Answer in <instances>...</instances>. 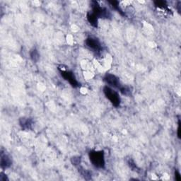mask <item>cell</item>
Masks as SVG:
<instances>
[{
    "label": "cell",
    "mask_w": 181,
    "mask_h": 181,
    "mask_svg": "<svg viewBox=\"0 0 181 181\" xmlns=\"http://www.w3.org/2000/svg\"><path fill=\"white\" fill-rule=\"evenodd\" d=\"M88 156L90 161L95 167L98 168L105 167V154L103 151H91Z\"/></svg>",
    "instance_id": "cell-1"
},
{
    "label": "cell",
    "mask_w": 181,
    "mask_h": 181,
    "mask_svg": "<svg viewBox=\"0 0 181 181\" xmlns=\"http://www.w3.org/2000/svg\"><path fill=\"white\" fill-rule=\"evenodd\" d=\"M103 93L108 99L115 107H118L120 104V98L116 91L112 89L109 86H104L103 89Z\"/></svg>",
    "instance_id": "cell-3"
},
{
    "label": "cell",
    "mask_w": 181,
    "mask_h": 181,
    "mask_svg": "<svg viewBox=\"0 0 181 181\" xmlns=\"http://www.w3.org/2000/svg\"><path fill=\"white\" fill-rule=\"evenodd\" d=\"M155 6L159 9H164L167 11L168 13H171V10L168 9V6L166 4V1H154Z\"/></svg>",
    "instance_id": "cell-10"
},
{
    "label": "cell",
    "mask_w": 181,
    "mask_h": 181,
    "mask_svg": "<svg viewBox=\"0 0 181 181\" xmlns=\"http://www.w3.org/2000/svg\"><path fill=\"white\" fill-rule=\"evenodd\" d=\"M175 179L177 181H180L181 180V176H180V174L177 170H175Z\"/></svg>",
    "instance_id": "cell-18"
},
{
    "label": "cell",
    "mask_w": 181,
    "mask_h": 181,
    "mask_svg": "<svg viewBox=\"0 0 181 181\" xmlns=\"http://www.w3.org/2000/svg\"><path fill=\"white\" fill-rule=\"evenodd\" d=\"M181 2L180 1H177V4L176 5V9L177 10V11H178L179 14H180V7H181Z\"/></svg>",
    "instance_id": "cell-20"
},
{
    "label": "cell",
    "mask_w": 181,
    "mask_h": 181,
    "mask_svg": "<svg viewBox=\"0 0 181 181\" xmlns=\"http://www.w3.org/2000/svg\"><path fill=\"white\" fill-rule=\"evenodd\" d=\"M108 2H109V4L111 5L112 7H113L114 9L117 10V11H118V12L122 15V16H125V13L122 11L121 9L120 8V6H119V2L118 1H109Z\"/></svg>",
    "instance_id": "cell-11"
},
{
    "label": "cell",
    "mask_w": 181,
    "mask_h": 181,
    "mask_svg": "<svg viewBox=\"0 0 181 181\" xmlns=\"http://www.w3.org/2000/svg\"><path fill=\"white\" fill-rule=\"evenodd\" d=\"M19 123L21 125V128L23 130H31L32 125H33V121L30 118H21L19 120Z\"/></svg>",
    "instance_id": "cell-8"
},
{
    "label": "cell",
    "mask_w": 181,
    "mask_h": 181,
    "mask_svg": "<svg viewBox=\"0 0 181 181\" xmlns=\"http://www.w3.org/2000/svg\"><path fill=\"white\" fill-rule=\"evenodd\" d=\"M80 173H81V174L82 175H83V177H84L86 180H90V178H91V173L89 171H88V170H83L82 171H81L80 170Z\"/></svg>",
    "instance_id": "cell-14"
},
{
    "label": "cell",
    "mask_w": 181,
    "mask_h": 181,
    "mask_svg": "<svg viewBox=\"0 0 181 181\" xmlns=\"http://www.w3.org/2000/svg\"><path fill=\"white\" fill-rule=\"evenodd\" d=\"M86 46L90 50H93V52L97 54H100L101 53L102 48L101 44L97 38H93V37H89V38H86V41H85Z\"/></svg>",
    "instance_id": "cell-4"
},
{
    "label": "cell",
    "mask_w": 181,
    "mask_h": 181,
    "mask_svg": "<svg viewBox=\"0 0 181 181\" xmlns=\"http://www.w3.org/2000/svg\"><path fill=\"white\" fill-rule=\"evenodd\" d=\"M0 181H6V180H8L9 179H8L7 176H6L5 174L3 173H1V174H0Z\"/></svg>",
    "instance_id": "cell-17"
},
{
    "label": "cell",
    "mask_w": 181,
    "mask_h": 181,
    "mask_svg": "<svg viewBox=\"0 0 181 181\" xmlns=\"http://www.w3.org/2000/svg\"><path fill=\"white\" fill-rule=\"evenodd\" d=\"M120 91L121 92L122 95H126V96H130L132 95V90L130 88V87L124 86H120V88H119Z\"/></svg>",
    "instance_id": "cell-12"
},
{
    "label": "cell",
    "mask_w": 181,
    "mask_h": 181,
    "mask_svg": "<svg viewBox=\"0 0 181 181\" xmlns=\"http://www.w3.org/2000/svg\"><path fill=\"white\" fill-rule=\"evenodd\" d=\"M87 20L89 22V23L93 27H98V18L95 16L92 12H88L86 15Z\"/></svg>",
    "instance_id": "cell-9"
},
{
    "label": "cell",
    "mask_w": 181,
    "mask_h": 181,
    "mask_svg": "<svg viewBox=\"0 0 181 181\" xmlns=\"http://www.w3.org/2000/svg\"><path fill=\"white\" fill-rule=\"evenodd\" d=\"M11 159L9 157V156L6 155V154H3L2 152L1 153V161H0V164H1V168L6 169L8 168L11 166Z\"/></svg>",
    "instance_id": "cell-7"
},
{
    "label": "cell",
    "mask_w": 181,
    "mask_h": 181,
    "mask_svg": "<svg viewBox=\"0 0 181 181\" xmlns=\"http://www.w3.org/2000/svg\"><path fill=\"white\" fill-rule=\"evenodd\" d=\"M128 164H129V166H130V167L132 169V170H136V169L137 168V166H136V164L135 163V162L133 161V160H132L131 159H129Z\"/></svg>",
    "instance_id": "cell-16"
},
{
    "label": "cell",
    "mask_w": 181,
    "mask_h": 181,
    "mask_svg": "<svg viewBox=\"0 0 181 181\" xmlns=\"http://www.w3.org/2000/svg\"><path fill=\"white\" fill-rule=\"evenodd\" d=\"M103 80L108 84L114 87V88H120V86H121L118 77H117L115 75L112 74H107L103 78Z\"/></svg>",
    "instance_id": "cell-6"
},
{
    "label": "cell",
    "mask_w": 181,
    "mask_h": 181,
    "mask_svg": "<svg viewBox=\"0 0 181 181\" xmlns=\"http://www.w3.org/2000/svg\"><path fill=\"white\" fill-rule=\"evenodd\" d=\"M60 73H61L62 76L65 79L66 81H67L70 84L72 85V86H73L74 88H77V87L79 86V83L77 81V80L75 78L74 74L73 72L70 71H67V70H62L59 69Z\"/></svg>",
    "instance_id": "cell-5"
},
{
    "label": "cell",
    "mask_w": 181,
    "mask_h": 181,
    "mask_svg": "<svg viewBox=\"0 0 181 181\" xmlns=\"http://www.w3.org/2000/svg\"><path fill=\"white\" fill-rule=\"evenodd\" d=\"M71 162L73 165L77 166L81 163V157L79 156H74L71 159Z\"/></svg>",
    "instance_id": "cell-15"
},
{
    "label": "cell",
    "mask_w": 181,
    "mask_h": 181,
    "mask_svg": "<svg viewBox=\"0 0 181 181\" xmlns=\"http://www.w3.org/2000/svg\"><path fill=\"white\" fill-rule=\"evenodd\" d=\"M180 120H178V127H177V137H178L179 139H180Z\"/></svg>",
    "instance_id": "cell-19"
},
{
    "label": "cell",
    "mask_w": 181,
    "mask_h": 181,
    "mask_svg": "<svg viewBox=\"0 0 181 181\" xmlns=\"http://www.w3.org/2000/svg\"><path fill=\"white\" fill-rule=\"evenodd\" d=\"M91 7H92V13L96 16L97 18H110L111 17V14L106 8L101 7L98 3L95 1H91Z\"/></svg>",
    "instance_id": "cell-2"
},
{
    "label": "cell",
    "mask_w": 181,
    "mask_h": 181,
    "mask_svg": "<svg viewBox=\"0 0 181 181\" xmlns=\"http://www.w3.org/2000/svg\"><path fill=\"white\" fill-rule=\"evenodd\" d=\"M30 55H31V60H33V62H36L39 60V53H38V52L37 51V50L35 49V48H33V50H31Z\"/></svg>",
    "instance_id": "cell-13"
}]
</instances>
